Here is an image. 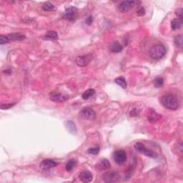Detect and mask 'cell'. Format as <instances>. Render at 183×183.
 I'll return each mask as SVG.
<instances>
[{
  "label": "cell",
  "instance_id": "22",
  "mask_svg": "<svg viewBox=\"0 0 183 183\" xmlns=\"http://www.w3.org/2000/svg\"><path fill=\"white\" fill-rule=\"evenodd\" d=\"M54 9H55V7H54L52 4L50 2L45 3L42 6V9L45 11V12H52Z\"/></svg>",
  "mask_w": 183,
  "mask_h": 183
},
{
  "label": "cell",
  "instance_id": "30",
  "mask_svg": "<svg viewBox=\"0 0 183 183\" xmlns=\"http://www.w3.org/2000/svg\"><path fill=\"white\" fill-rule=\"evenodd\" d=\"M14 105H15V103L8 104V105H4V104H2L1 108H2V109H10L11 107L14 106Z\"/></svg>",
  "mask_w": 183,
  "mask_h": 183
},
{
  "label": "cell",
  "instance_id": "19",
  "mask_svg": "<svg viewBox=\"0 0 183 183\" xmlns=\"http://www.w3.org/2000/svg\"><path fill=\"white\" fill-rule=\"evenodd\" d=\"M95 94V90H94V89H89V90H86V91L82 94V97L83 99L87 100V99H90V97H93Z\"/></svg>",
  "mask_w": 183,
  "mask_h": 183
},
{
  "label": "cell",
  "instance_id": "20",
  "mask_svg": "<svg viewBox=\"0 0 183 183\" xmlns=\"http://www.w3.org/2000/svg\"><path fill=\"white\" fill-rule=\"evenodd\" d=\"M161 117V115L157 113H156L155 111L151 110V112L150 113V115L148 117V120L150 122H155L157 121Z\"/></svg>",
  "mask_w": 183,
  "mask_h": 183
},
{
  "label": "cell",
  "instance_id": "18",
  "mask_svg": "<svg viewBox=\"0 0 183 183\" xmlns=\"http://www.w3.org/2000/svg\"><path fill=\"white\" fill-rule=\"evenodd\" d=\"M114 82H115L116 84H117L119 86L121 87L122 88L126 89L127 88V82H126L125 79L123 77H118L114 80Z\"/></svg>",
  "mask_w": 183,
  "mask_h": 183
},
{
  "label": "cell",
  "instance_id": "3",
  "mask_svg": "<svg viewBox=\"0 0 183 183\" xmlns=\"http://www.w3.org/2000/svg\"><path fill=\"white\" fill-rule=\"evenodd\" d=\"M62 17L69 22H75L78 17V10L75 7H68L62 14Z\"/></svg>",
  "mask_w": 183,
  "mask_h": 183
},
{
  "label": "cell",
  "instance_id": "12",
  "mask_svg": "<svg viewBox=\"0 0 183 183\" xmlns=\"http://www.w3.org/2000/svg\"><path fill=\"white\" fill-rule=\"evenodd\" d=\"M79 178L82 182H90L92 180L93 176L90 172L89 171H83L79 175Z\"/></svg>",
  "mask_w": 183,
  "mask_h": 183
},
{
  "label": "cell",
  "instance_id": "17",
  "mask_svg": "<svg viewBox=\"0 0 183 183\" xmlns=\"http://www.w3.org/2000/svg\"><path fill=\"white\" fill-rule=\"evenodd\" d=\"M182 21L180 20V19L175 18L174 20H172L171 22V28L173 30H177L180 29L181 26H182Z\"/></svg>",
  "mask_w": 183,
  "mask_h": 183
},
{
  "label": "cell",
  "instance_id": "15",
  "mask_svg": "<svg viewBox=\"0 0 183 183\" xmlns=\"http://www.w3.org/2000/svg\"><path fill=\"white\" fill-rule=\"evenodd\" d=\"M109 49H110L111 52H115V53H119V52H122V49L123 48H122V45L119 42H117V41H113L112 44H110Z\"/></svg>",
  "mask_w": 183,
  "mask_h": 183
},
{
  "label": "cell",
  "instance_id": "24",
  "mask_svg": "<svg viewBox=\"0 0 183 183\" xmlns=\"http://www.w3.org/2000/svg\"><path fill=\"white\" fill-rule=\"evenodd\" d=\"M46 37L50 39H57L58 35L56 32L54 31H49L46 34Z\"/></svg>",
  "mask_w": 183,
  "mask_h": 183
},
{
  "label": "cell",
  "instance_id": "6",
  "mask_svg": "<svg viewBox=\"0 0 183 183\" xmlns=\"http://www.w3.org/2000/svg\"><path fill=\"white\" fill-rule=\"evenodd\" d=\"M103 180L105 182H116L120 180V175L116 171H109L103 175Z\"/></svg>",
  "mask_w": 183,
  "mask_h": 183
},
{
  "label": "cell",
  "instance_id": "1",
  "mask_svg": "<svg viewBox=\"0 0 183 183\" xmlns=\"http://www.w3.org/2000/svg\"><path fill=\"white\" fill-rule=\"evenodd\" d=\"M161 103L165 108L175 110L180 106L177 98L173 95H165L161 97Z\"/></svg>",
  "mask_w": 183,
  "mask_h": 183
},
{
  "label": "cell",
  "instance_id": "14",
  "mask_svg": "<svg viewBox=\"0 0 183 183\" xmlns=\"http://www.w3.org/2000/svg\"><path fill=\"white\" fill-rule=\"evenodd\" d=\"M9 41H22L25 39V36L20 33H12L7 35Z\"/></svg>",
  "mask_w": 183,
  "mask_h": 183
},
{
  "label": "cell",
  "instance_id": "26",
  "mask_svg": "<svg viewBox=\"0 0 183 183\" xmlns=\"http://www.w3.org/2000/svg\"><path fill=\"white\" fill-rule=\"evenodd\" d=\"M99 147H95V148H90L87 150V152L89 154H94V155H97V154L99 153Z\"/></svg>",
  "mask_w": 183,
  "mask_h": 183
},
{
  "label": "cell",
  "instance_id": "7",
  "mask_svg": "<svg viewBox=\"0 0 183 183\" xmlns=\"http://www.w3.org/2000/svg\"><path fill=\"white\" fill-rule=\"evenodd\" d=\"M80 115L86 120H92L96 117V113L90 107H84L80 112Z\"/></svg>",
  "mask_w": 183,
  "mask_h": 183
},
{
  "label": "cell",
  "instance_id": "11",
  "mask_svg": "<svg viewBox=\"0 0 183 183\" xmlns=\"http://www.w3.org/2000/svg\"><path fill=\"white\" fill-rule=\"evenodd\" d=\"M58 165V163L53 160L46 159L41 161L40 163V167L43 169H49Z\"/></svg>",
  "mask_w": 183,
  "mask_h": 183
},
{
  "label": "cell",
  "instance_id": "4",
  "mask_svg": "<svg viewBox=\"0 0 183 183\" xmlns=\"http://www.w3.org/2000/svg\"><path fill=\"white\" fill-rule=\"evenodd\" d=\"M135 148L137 150L138 152H140L144 154V155L149 157L151 158H157V154L156 152H153V151L149 150L145 146V145H143L141 142H137L135 145Z\"/></svg>",
  "mask_w": 183,
  "mask_h": 183
},
{
  "label": "cell",
  "instance_id": "23",
  "mask_svg": "<svg viewBox=\"0 0 183 183\" xmlns=\"http://www.w3.org/2000/svg\"><path fill=\"white\" fill-rule=\"evenodd\" d=\"M164 84V80L162 77H157L154 81V85L157 88L162 87Z\"/></svg>",
  "mask_w": 183,
  "mask_h": 183
},
{
  "label": "cell",
  "instance_id": "10",
  "mask_svg": "<svg viewBox=\"0 0 183 183\" xmlns=\"http://www.w3.org/2000/svg\"><path fill=\"white\" fill-rule=\"evenodd\" d=\"M69 98V96L64 95V94L57 93L56 92H52L50 94V100L54 102H63L67 100Z\"/></svg>",
  "mask_w": 183,
  "mask_h": 183
},
{
  "label": "cell",
  "instance_id": "13",
  "mask_svg": "<svg viewBox=\"0 0 183 183\" xmlns=\"http://www.w3.org/2000/svg\"><path fill=\"white\" fill-rule=\"evenodd\" d=\"M96 168L100 171L107 170L110 168V163L107 159H102L96 165Z\"/></svg>",
  "mask_w": 183,
  "mask_h": 183
},
{
  "label": "cell",
  "instance_id": "31",
  "mask_svg": "<svg viewBox=\"0 0 183 183\" xmlns=\"http://www.w3.org/2000/svg\"><path fill=\"white\" fill-rule=\"evenodd\" d=\"M85 22L87 24H88V25H91L92 22H93V17H92V16H89L85 20Z\"/></svg>",
  "mask_w": 183,
  "mask_h": 183
},
{
  "label": "cell",
  "instance_id": "9",
  "mask_svg": "<svg viewBox=\"0 0 183 183\" xmlns=\"http://www.w3.org/2000/svg\"><path fill=\"white\" fill-rule=\"evenodd\" d=\"M138 2L134 1V0H129V1H124L119 5V10L121 12H127L130 9L133 8Z\"/></svg>",
  "mask_w": 183,
  "mask_h": 183
},
{
  "label": "cell",
  "instance_id": "27",
  "mask_svg": "<svg viewBox=\"0 0 183 183\" xmlns=\"http://www.w3.org/2000/svg\"><path fill=\"white\" fill-rule=\"evenodd\" d=\"M9 41L8 37H7V36H3L2 35L1 37H0V44H6V43H8Z\"/></svg>",
  "mask_w": 183,
  "mask_h": 183
},
{
  "label": "cell",
  "instance_id": "21",
  "mask_svg": "<svg viewBox=\"0 0 183 183\" xmlns=\"http://www.w3.org/2000/svg\"><path fill=\"white\" fill-rule=\"evenodd\" d=\"M77 165V160L75 159H71L70 160L68 161V163L66 164L65 169L67 172H70L74 169V167Z\"/></svg>",
  "mask_w": 183,
  "mask_h": 183
},
{
  "label": "cell",
  "instance_id": "16",
  "mask_svg": "<svg viewBox=\"0 0 183 183\" xmlns=\"http://www.w3.org/2000/svg\"><path fill=\"white\" fill-rule=\"evenodd\" d=\"M65 127L67 128L68 131L71 134H76L77 133V127L75 126V124L72 121L68 120L65 122Z\"/></svg>",
  "mask_w": 183,
  "mask_h": 183
},
{
  "label": "cell",
  "instance_id": "2",
  "mask_svg": "<svg viewBox=\"0 0 183 183\" xmlns=\"http://www.w3.org/2000/svg\"><path fill=\"white\" fill-rule=\"evenodd\" d=\"M166 54V49L163 44H157L150 50V55L152 59H160Z\"/></svg>",
  "mask_w": 183,
  "mask_h": 183
},
{
  "label": "cell",
  "instance_id": "28",
  "mask_svg": "<svg viewBox=\"0 0 183 183\" xmlns=\"http://www.w3.org/2000/svg\"><path fill=\"white\" fill-rule=\"evenodd\" d=\"M175 14L177 16V18L182 21V9L178 8L175 11Z\"/></svg>",
  "mask_w": 183,
  "mask_h": 183
},
{
  "label": "cell",
  "instance_id": "8",
  "mask_svg": "<svg viewBox=\"0 0 183 183\" xmlns=\"http://www.w3.org/2000/svg\"><path fill=\"white\" fill-rule=\"evenodd\" d=\"M92 59V54H86V55L82 56H77L76 59H75V62L79 67H85L91 62Z\"/></svg>",
  "mask_w": 183,
  "mask_h": 183
},
{
  "label": "cell",
  "instance_id": "25",
  "mask_svg": "<svg viewBox=\"0 0 183 183\" xmlns=\"http://www.w3.org/2000/svg\"><path fill=\"white\" fill-rule=\"evenodd\" d=\"M175 43L180 48L182 47V35H180L177 36L175 39Z\"/></svg>",
  "mask_w": 183,
  "mask_h": 183
},
{
  "label": "cell",
  "instance_id": "5",
  "mask_svg": "<svg viewBox=\"0 0 183 183\" xmlns=\"http://www.w3.org/2000/svg\"><path fill=\"white\" fill-rule=\"evenodd\" d=\"M113 157H114V160L115 163L118 165H123L127 161V153L124 150H122L115 151Z\"/></svg>",
  "mask_w": 183,
  "mask_h": 183
},
{
  "label": "cell",
  "instance_id": "29",
  "mask_svg": "<svg viewBox=\"0 0 183 183\" xmlns=\"http://www.w3.org/2000/svg\"><path fill=\"white\" fill-rule=\"evenodd\" d=\"M137 14L138 16H143L145 14V9L143 7H139V9L137 10Z\"/></svg>",
  "mask_w": 183,
  "mask_h": 183
}]
</instances>
